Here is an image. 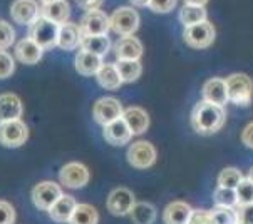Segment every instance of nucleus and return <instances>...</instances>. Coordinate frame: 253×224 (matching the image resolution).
I'll list each match as a JSON object with an SVG mask.
<instances>
[{
    "label": "nucleus",
    "instance_id": "bb28decb",
    "mask_svg": "<svg viewBox=\"0 0 253 224\" xmlns=\"http://www.w3.org/2000/svg\"><path fill=\"white\" fill-rule=\"evenodd\" d=\"M97 82H99L101 87L108 89V90H114L118 89L119 85L123 84L121 77L118 74V69H116L114 64H102V67L97 71Z\"/></svg>",
    "mask_w": 253,
    "mask_h": 224
},
{
    "label": "nucleus",
    "instance_id": "6ab92c4d",
    "mask_svg": "<svg viewBox=\"0 0 253 224\" xmlns=\"http://www.w3.org/2000/svg\"><path fill=\"white\" fill-rule=\"evenodd\" d=\"M22 115V102L15 94L0 96V124L8 120H17Z\"/></svg>",
    "mask_w": 253,
    "mask_h": 224
},
{
    "label": "nucleus",
    "instance_id": "c756f323",
    "mask_svg": "<svg viewBox=\"0 0 253 224\" xmlns=\"http://www.w3.org/2000/svg\"><path fill=\"white\" fill-rule=\"evenodd\" d=\"M205 20H207V10H205V7L183 5L181 10H179V22H181L184 27L196 25L200 22H205Z\"/></svg>",
    "mask_w": 253,
    "mask_h": 224
},
{
    "label": "nucleus",
    "instance_id": "473e14b6",
    "mask_svg": "<svg viewBox=\"0 0 253 224\" xmlns=\"http://www.w3.org/2000/svg\"><path fill=\"white\" fill-rule=\"evenodd\" d=\"M237 192V204L248 206L253 204V183L248 178H243L235 189Z\"/></svg>",
    "mask_w": 253,
    "mask_h": 224
},
{
    "label": "nucleus",
    "instance_id": "c9c22d12",
    "mask_svg": "<svg viewBox=\"0 0 253 224\" xmlns=\"http://www.w3.org/2000/svg\"><path fill=\"white\" fill-rule=\"evenodd\" d=\"M15 69L14 57L8 55L5 50H0V79H7L8 75H12Z\"/></svg>",
    "mask_w": 253,
    "mask_h": 224
},
{
    "label": "nucleus",
    "instance_id": "f03ea898",
    "mask_svg": "<svg viewBox=\"0 0 253 224\" xmlns=\"http://www.w3.org/2000/svg\"><path fill=\"white\" fill-rule=\"evenodd\" d=\"M226 97L231 104L245 107L253 97V80L247 74H231L225 79Z\"/></svg>",
    "mask_w": 253,
    "mask_h": 224
},
{
    "label": "nucleus",
    "instance_id": "a878e982",
    "mask_svg": "<svg viewBox=\"0 0 253 224\" xmlns=\"http://www.w3.org/2000/svg\"><path fill=\"white\" fill-rule=\"evenodd\" d=\"M129 216L134 224H153L156 219V208L151 202H134L132 209L129 211Z\"/></svg>",
    "mask_w": 253,
    "mask_h": 224
},
{
    "label": "nucleus",
    "instance_id": "37998d69",
    "mask_svg": "<svg viewBox=\"0 0 253 224\" xmlns=\"http://www.w3.org/2000/svg\"><path fill=\"white\" fill-rule=\"evenodd\" d=\"M208 0H184V5H198V7H205Z\"/></svg>",
    "mask_w": 253,
    "mask_h": 224
},
{
    "label": "nucleus",
    "instance_id": "1a4fd4ad",
    "mask_svg": "<svg viewBox=\"0 0 253 224\" xmlns=\"http://www.w3.org/2000/svg\"><path fill=\"white\" fill-rule=\"evenodd\" d=\"M61 196H62L61 186L57 183H52V181H44V183L37 184L32 189V202L39 209H44V211H49L50 206Z\"/></svg>",
    "mask_w": 253,
    "mask_h": 224
},
{
    "label": "nucleus",
    "instance_id": "a19ab883",
    "mask_svg": "<svg viewBox=\"0 0 253 224\" xmlns=\"http://www.w3.org/2000/svg\"><path fill=\"white\" fill-rule=\"evenodd\" d=\"M77 5H79L85 12H92V10H99V7L102 5L104 0H76Z\"/></svg>",
    "mask_w": 253,
    "mask_h": 224
},
{
    "label": "nucleus",
    "instance_id": "20e7f679",
    "mask_svg": "<svg viewBox=\"0 0 253 224\" xmlns=\"http://www.w3.org/2000/svg\"><path fill=\"white\" fill-rule=\"evenodd\" d=\"M111 29L121 37L132 36L139 27V15L134 8L131 7H121L114 10V14L109 17Z\"/></svg>",
    "mask_w": 253,
    "mask_h": 224
},
{
    "label": "nucleus",
    "instance_id": "393cba45",
    "mask_svg": "<svg viewBox=\"0 0 253 224\" xmlns=\"http://www.w3.org/2000/svg\"><path fill=\"white\" fill-rule=\"evenodd\" d=\"M81 47L84 52L94 54V55H106L111 49V40L108 36H91V37H83V42H81Z\"/></svg>",
    "mask_w": 253,
    "mask_h": 224
},
{
    "label": "nucleus",
    "instance_id": "f8f14e48",
    "mask_svg": "<svg viewBox=\"0 0 253 224\" xmlns=\"http://www.w3.org/2000/svg\"><path fill=\"white\" fill-rule=\"evenodd\" d=\"M10 15L17 24L31 27L41 17V10L36 0H14L10 7Z\"/></svg>",
    "mask_w": 253,
    "mask_h": 224
},
{
    "label": "nucleus",
    "instance_id": "dca6fc26",
    "mask_svg": "<svg viewBox=\"0 0 253 224\" xmlns=\"http://www.w3.org/2000/svg\"><path fill=\"white\" fill-rule=\"evenodd\" d=\"M131 136L132 134H131L129 127H127V124L124 122L123 117L116 119L113 122H109L104 126V139L108 141L111 146H116V148L129 142Z\"/></svg>",
    "mask_w": 253,
    "mask_h": 224
},
{
    "label": "nucleus",
    "instance_id": "7c9ffc66",
    "mask_svg": "<svg viewBox=\"0 0 253 224\" xmlns=\"http://www.w3.org/2000/svg\"><path fill=\"white\" fill-rule=\"evenodd\" d=\"M213 201H215L216 208L233 209L237 206V192H235V189L216 187L215 194H213Z\"/></svg>",
    "mask_w": 253,
    "mask_h": 224
},
{
    "label": "nucleus",
    "instance_id": "c03bdc74",
    "mask_svg": "<svg viewBox=\"0 0 253 224\" xmlns=\"http://www.w3.org/2000/svg\"><path fill=\"white\" fill-rule=\"evenodd\" d=\"M134 5H138V7H148V2L149 0H131Z\"/></svg>",
    "mask_w": 253,
    "mask_h": 224
},
{
    "label": "nucleus",
    "instance_id": "f704fd0d",
    "mask_svg": "<svg viewBox=\"0 0 253 224\" xmlns=\"http://www.w3.org/2000/svg\"><path fill=\"white\" fill-rule=\"evenodd\" d=\"M15 40V30L12 29L10 24L0 20V50L8 49Z\"/></svg>",
    "mask_w": 253,
    "mask_h": 224
},
{
    "label": "nucleus",
    "instance_id": "4be33fe9",
    "mask_svg": "<svg viewBox=\"0 0 253 224\" xmlns=\"http://www.w3.org/2000/svg\"><path fill=\"white\" fill-rule=\"evenodd\" d=\"M191 211L193 209L190 208V204H186V202L173 201L165 208L163 221H165V224H186Z\"/></svg>",
    "mask_w": 253,
    "mask_h": 224
},
{
    "label": "nucleus",
    "instance_id": "2eb2a0df",
    "mask_svg": "<svg viewBox=\"0 0 253 224\" xmlns=\"http://www.w3.org/2000/svg\"><path fill=\"white\" fill-rule=\"evenodd\" d=\"M123 119L127 124L132 136H141L149 127V115L141 107H127L123 111Z\"/></svg>",
    "mask_w": 253,
    "mask_h": 224
},
{
    "label": "nucleus",
    "instance_id": "79ce46f5",
    "mask_svg": "<svg viewBox=\"0 0 253 224\" xmlns=\"http://www.w3.org/2000/svg\"><path fill=\"white\" fill-rule=\"evenodd\" d=\"M242 141H243V144H245L247 148L253 149V122H250L245 129H243Z\"/></svg>",
    "mask_w": 253,
    "mask_h": 224
},
{
    "label": "nucleus",
    "instance_id": "de8ad7c7",
    "mask_svg": "<svg viewBox=\"0 0 253 224\" xmlns=\"http://www.w3.org/2000/svg\"><path fill=\"white\" fill-rule=\"evenodd\" d=\"M237 224H245V223H242V221H238V223H237Z\"/></svg>",
    "mask_w": 253,
    "mask_h": 224
},
{
    "label": "nucleus",
    "instance_id": "6e6552de",
    "mask_svg": "<svg viewBox=\"0 0 253 224\" xmlns=\"http://www.w3.org/2000/svg\"><path fill=\"white\" fill-rule=\"evenodd\" d=\"M79 27H81V32H83V37L106 36L111 30L109 15L104 14L102 10L87 12V14L83 17V22H81Z\"/></svg>",
    "mask_w": 253,
    "mask_h": 224
},
{
    "label": "nucleus",
    "instance_id": "39448f33",
    "mask_svg": "<svg viewBox=\"0 0 253 224\" xmlns=\"http://www.w3.org/2000/svg\"><path fill=\"white\" fill-rule=\"evenodd\" d=\"M183 38L193 49H207L215 40V27L208 20L196 25H190V27L184 29Z\"/></svg>",
    "mask_w": 253,
    "mask_h": 224
},
{
    "label": "nucleus",
    "instance_id": "e433bc0d",
    "mask_svg": "<svg viewBox=\"0 0 253 224\" xmlns=\"http://www.w3.org/2000/svg\"><path fill=\"white\" fill-rule=\"evenodd\" d=\"M148 7L156 14H169L176 7V0H149Z\"/></svg>",
    "mask_w": 253,
    "mask_h": 224
},
{
    "label": "nucleus",
    "instance_id": "ea45409f",
    "mask_svg": "<svg viewBox=\"0 0 253 224\" xmlns=\"http://www.w3.org/2000/svg\"><path fill=\"white\" fill-rule=\"evenodd\" d=\"M238 221L245 223V224H253V204L242 206V209L237 213Z\"/></svg>",
    "mask_w": 253,
    "mask_h": 224
},
{
    "label": "nucleus",
    "instance_id": "f3484780",
    "mask_svg": "<svg viewBox=\"0 0 253 224\" xmlns=\"http://www.w3.org/2000/svg\"><path fill=\"white\" fill-rule=\"evenodd\" d=\"M83 42V32L81 27L76 24L66 22L62 25H59V36H57V45L62 50H72L76 47L81 45Z\"/></svg>",
    "mask_w": 253,
    "mask_h": 224
},
{
    "label": "nucleus",
    "instance_id": "ddd939ff",
    "mask_svg": "<svg viewBox=\"0 0 253 224\" xmlns=\"http://www.w3.org/2000/svg\"><path fill=\"white\" fill-rule=\"evenodd\" d=\"M134 196L129 189L118 187L108 197V211L113 216H126L134 206Z\"/></svg>",
    "mask_w": 253,
    "mask_h": 224
},
{
    "label": "nucleus",
    "instance_id": "f257e3e1",
    "mask_svg": "<svg viewBox=\"0 0 253 224\" xmlns=\"http://www.w3.org/2000/svg\"><path fill=\"white\" fill-rule=\"evenodd\" d=\"M226 112L223 107L201 101L191 112V126L201 136H211L223 127Z\"/></svg>",
    "mask_w": 253,
    "mask_h": 224
},
{
    "label": "nucleus",
    "instance_id": "5701e85b",
    "mask_svg": "<svg viewBox=\"0 0 253 224\" xmlns=\"http://www.w3.org/2000/svg\"><path fill=\"white\" fill-rule=\"evenodd\" d=\"M76 206H77V202H76L74 197H71L67 194H62L49 208V214H50V218H52L54 221H57V223H69V219L72 216V213H74Z\"/></svg>",
    "mask_w": 253,
    "mask_h": 224
},
{
    "label": "nucleus",
    "instance_id": "a18cd8bd",
    "mask_svg": "<svg viewBox=\"0 0 253 224\" xmlns=\"http://www.w3.org/2000/svg\"><path fill=\"white\" fill-rule=\"evenodd\" d=\"M42 5H45V3H52V2H57V0H41Z\"/></svg>",
    "mask_w": 253,
    "mask_h": 224
},
{
    "label": "nucleus",
    "instance_id": "4c0bfd02",
    "mask_svg": "<svg viewBox=\"0 0 253 224\" xmlns=\"http://www.w3.org/2000/svg\"><path fill=\"white\" fill-rule=\"evenodd\" d=\"M15 223V209L10 202L0 201V224H14Z\"/></svg>",
    "mask_w": 253,
    "mask_h": 224
},
{
    "label": "nucleus",
    "instance_id": "423d86ee",
    "mask_svg": "<svg viewBox=\"0 0 253 224\" xmlns=\"http://www.w3.org/2000/svg\"><path fill=\"white\" fill-rule=\"evenodd\" d=\"M29 137V129L20 119L0 124V144L5 148H19L25 144Z\"/></svg>",
    "mask_w": 253,
    "mask_h": 224
},
{
    "label": "nucleus",
    "instance_id": "cd10ccee",
    "mask_svg": "<svg viewBox=\"0 0 253 224\" xmlns=\"http://www.w3.org/2000/svg\"><path fill=\"white\" fill-rule=\"evenodd\" d=\"M99 214L91 204H77L69 219V224H97Z\"/></svg>",
    "mask_w": 253,
    "mask_h": 224
},
{
    "label": "nucleus",
    "instance_id": "58836bf2",
    "mask_svg": "<svg viewBox=\"0 0 253 224\" xmlns=\"http://www.w3.org/2000/svg\"><path fill=\"white\" fill-rule=\"evenodd\" d=\"M186 224H211V218H210V211L203 209H193L190 218H188Z\"/></svg>",
    "mask_w": 253,
    "mask_h": 224
},
{
    "label": "nucleus",
    "instance_id": "9b49d317",
    "mask_svg": "<svg viewBox=\"0 0 253 224\" xmlns=\"http://www.w3.org/2000/svg\"><path fill=\"white\" fill-rule=\"evenodd\" d=\"M59 179H61L62 186L71 189H81L87 184L89 181V171L87 167L81 162H69V164L62 166L59 171Z\"/></svg>",
    "mask_w": 253,
    "mask_h": 224
},
{
    "label": "nucleus",
    "instance_id": "aec40b11",
    "mask_svg": "<svg viewBox=\"0 0 253 224\" xmlns=\"http://www.w3.org/2000/svg\"><path fill=\"white\" fill-rule=\"evenodd\" d=\"M42 54H44V50H42L41 47H39L36 42L29 37L22 38V40H20L15 47L17 60H20L22 64H27V66H31V64H37L39 60L42 59Z\"/></svg>",
    "mask_w": 253,
    "mask_h": 224
},
{
    "label": "nucleus",
    "instance_id": "0eeeda50",
    "mask_svg": "<svg viewBox=\"0 0 253 224\" xmlns=\"http://www.w3.org/2000/svg\"><path fill=\"white\" fill-rule=\"evenodd\" d=\"M156 161V149L151 142L138 141L127 149V162L136 169H148Z\"/></svg>",
    "mask_w": 253,
    "mask_h": 224
},
{
    "label": "nucleus",
    "instance_id": "c85d7f7f",
    "mask_svg": "<svg viewBox=\"0 0 253 224\" xmlns=\"http://www.w3.org/2000/svg\"><path fill=\"white\" fill-rule=\"evenodd\" d=\"M118 69V74L123 82H134L141 75V64L139 60H118L114 64Z\"/></svg>",
    "mask_w": 253,
    "mask_h": 224
},
{
    "label": "nucleus",
    "instance_id": "72a5a7b5",
    "mask_svg": "<svg viewBox=\"0 0 253 224\" xmlns=\"http://www.w3.org/2000/svg\"><path fill=\"white\" fill-rule=\"evenodd\" d=\"M210 218H211V224H237L238 223L237 211L225 209V208H216V209L210 211Z\"/></svg>",
    "mask_w": 253,
    "mask_h": 224
},
{
    "label": "nucleus",
    "instance_id": "9d476101",
    "mask_svg": "<svg viewBox=\"0 0 253 224\" xmlns=\"http://www.w3.org/2000/svg\"><path fill=\"white\" fill-rule=\"evenodd\" d=\"M94 120L101 126L113 122V120L123 117V106L114 97H102L94 104Z\"/></svg>",
    "mask_w": 253,
    "mask_h": 224
},
{
    "label": "nucleus",
    "instance_id": "49530a36",
    "mask_svg": "<svg viewBox=\"0 0 253 224\" xmlns=\"http://www.w3.org/2000/svg\"><path fill=\"white\" fill-rule=\"evenodd\" d=\"M248 179H250L252 183H253V167H252V169H250V172H248Z\"/></svg>",
    "mask_w": 253,
    "mask_h": 224
},
{
    "label": "nucleus",
    "instance_id": "b1692460",
    "mask_svg": "<svg viewBox=\"0 0 253 224\" xmlns=\"http://www.w3.org/2000/svg\"><path fill=\"white\" fill-rule=\"evenodd\" d=\"M76 69L79 74L83 75H96L97 71L102 67V57L99 55H94V54H89V52H84L81 50L79 54L76 55Z\"/></svg>",
    "mask_w": 253,
    "mask_h": 224
},
{
    "label": "nucleus",
    "instance_id": "4468645a",
    "mask_svg": "<svg viewBox=\"0 0 253 224\" xmlns=\"http://www.w3.org/2000/svg\"><path fill=\"white\" fill-rule=\"evenodd\" d=\"M201 94H203V101L210 102V104L225 107V104L228 102L225 79H220V77H213V79L207 80L201 89Z\"/></svg>",
    "mask_w": 253,
    "mask_h": 224
},
{
    "label": "nucleus",
    "instance_id": "7ed1b4c3",
    "mask_svg": "<svg viewBox=\"0 0 253 224\" xmlns=\"http://www.w3.org/2000/svg\"><path fill=\"white\" fill-rule=\"evenodd\" d=\"M57 36L59 25L44 19V17H39L29 29V38H32L42 50H49L54 45H57Z\"/></svg>",
    "mask_w": 253,
    "mask_h": 224
},
{
    "label": "nucleus",
    "instance_id": "a211bd4d",
    "mask_svg": "<svg viewBox=\"0 0 253 224\" xmlns=\"http://www.w3.org/2000/svg\"><path fill=\"white\" fill-rule=\"evenodd\" d=\"M114 52L118 60H139L143 55V45L132 36L121 37L114 47Z\"/></svg>",
    "mask_w": 253,
    "mask_h": 224
},
{
    "label": "nucleus",
    "instance_id": "412c9836",
    "mask_svg": "<svg viewBox=\"0 0 253 224\" xmlns=\"http://www.w3.org/2000/svg\"><path fill=\"white\" fill-rule=\"evenodd\" d=\"M69 15H71V7L66 0H57V2L42 5L41 17L50 20V22H54L55 25L66 24L67 19H69Z\"/></svg>",
    "mask_w": 253,
    "mask_h": 224
},
{
    "label": "nucleus",
    "instance_id": "2f4dec72",
    "mask_svg": "<svg viewBox=\"0 0 253 224\" xmlns=\"http://www.w3.org/2000/svg\"><path fill=\"white\" fill-rule=\"evenodd\" d=\"M243 179L242 172L235 167H226L220 172L218 176V187H226V189H237L240 181Z\"/></svg>",
    "mask_w": 253,
    "mask_h": 224
}]
</instances>
